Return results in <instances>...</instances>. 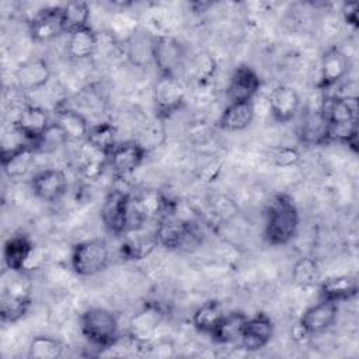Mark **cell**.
<instances>
[{
    "mask_svg": "<svg viewBox=\"0 0 359 359\" xmlns=\"http://www.w3.org/2000/svg\"><path fill=\"white\" fill-rule=\"evenodd\" d=\"M255 116L254 101L229 102L220 115L219 126L224 130L237 132L248 128Z\"/></svg>",
    "mask_w": 359,
    "mask_h": 359,
    "instance_id": "cb8c5ba5",
    "label": "cell"
},
{
    "mask_svg": "<svg viewBox=\"0 0 359 359\" xmlns=\"http://www.w3.org/2000/svg\"><path fill=\"white\" fill-rule=\"evenodd\" d=\"M321 87L327 88L342 80L349 70L348 56L338 48H330L321 57Z\"/></svg>",
    "mask_w": 359,
    "mask_h": 359,
    "instance_id": "7402d4cb",
    "label": "cell"
},
{
    "mask_svg": "<svg viewBox=\"0 0 359 359\" xmlns=\"http://www.w3.org/2000/svg\"><path fill=\"white\" fill-rule=\"evenodd\" d=\"M300 137L306 143H323L328 139V122L320 109L309 112L300 128Z\"/></svg>",
    "mask_w": 359,
    "mask_h": 359,
    "instance_id": "f546056e",
    "label": "cell"
},
{
    "mask_svg": "<svg viewBox=\"0 0 359 359\" xmlns=\"http://www.w3.org/2000/svg\"><path fill=\"white\" fill-rule=\"evenodd\" d=\"M108 163V154L98 150L93 144H90L87 140L83 142V146L79 151V170L83 177L87 180H95L98 178L104 167Z\"/></svg>",
    "mask_w": 359,
    "mask_h": 359,
    "instance_id": "83f0119b",
    "label": "cell"
},
{
    "mask_svg": "<svg viewBox=\"0 0 359 359\" xmlns=\"http://www.w3.org/2000/svg\"><path fill=\"white\" fill-rule=\"evenodd\" d=\"M53 125L60 130L66 142H84L90 130V125L84 115L67 107L56 109Z\"/></svg>",
    "mask_w": 359,
    "mask_h": 359,
    "instance_id": "d6986e66",
    "label": "cell"
},
{
    "mask_svg": "<svg viewBox=\"0 0 359 359\" xmlns=\"http://www.w3.org/2000/svg\"><path fill=\"white\" fill-rule=\"evenodd\" d=\"M163 311L156 304H147L139 310L129 323V337L140 344L147 342L161 323Z\"/></svg>",
    "mask_w": 359,
    "mask_h": 359,
    "instance_id": "ffe728a7",
    "label": "cell"
},
{
    "mask_svg": "<svg viewBox=\"0 0 359 359\" xmlns=\"http://www.w3.org/2000/svg\"><path fill=\"white\" fill-rule=\"evenodd\" d=\"M272 160H273L275 165L286 168V167L296 165L299 163V160H300V154H299V151L294 147L280 146V147L273 150Z\"/></svg>",
    "mask_w": 359,
    "mask_h": 359,
    "instance_id": "74e56055",
    "label": "cell"
},
{
    "mask_svg": "<svg viewBox=\"0 0 359 359\" xmlns=\"http://www.w3.org/2000/svg\"><path fill=\"white\" fill-rule=\"evenodd\" d=\"M338 316V303L321 299L320 303L309 307L300 317L299 324L307 335L323 334L332 327Z\"/></svg>",
    "mask_w": 359,
    "mask_h": 359,
    "instance_id": "4fadbf2b",
    "label": "cell"
},
{
    "mask_svg": "<svg viewBox=\"0 0 359 359\" xmlns=\"http://www.w3.org/2000/svg\"><path fill=\"white\" fill-rule=\"evenodd\" d=\"M261 87L259 76L251 67L243 65L236 67L233 72L229 86H227V97L230 102H243L252 101L258 94Z\"/></svg>",
    "mask_w": 359,
    "mask_h": 359,
    "instance_id": "2e32d148",
    "label": "cell"
},
{
    "mask_svg": "<svg viewBox=\"0 0 359 359\" xmlns=\"http://www.w3.org/2000/svg\"><path fill=\"white\" fill-rule=\"evenodd\" d=\"M34 247H35L34 243L24 234H14L8 237L3 248V258H4L6 268L10 271L24 272L27 261Z\"/></svg>",
    "mask_w": 359,
    "mask_h": 359,
    "instance_id": "603a6c76",
    "label": "cell"
},
{
    "mask_svg": "<svg viewBox=\"0 0 359 359\" xmlns=\"http://www.w3.org/2000/svg\"><path fill=\"white\" fill-rule=\"evenodd\" d=\"M165 198L156 189H144L132 196V215L135 229L147 220L163 217L165 215Z\"/></svg>",
    "mask_w": 359,
    "mask_h": 359,
    "instance_id": "5bb4252c",
    "label": "cell"
},
{
    "mask_svg": "<svg viewBox=\"0 0 359 359\" xmlns=\"http://www.w3.org/2000/svg\"><path fill=\"white\" fill-rule=\"evenodd\" d=\"M116 128L115 125L109 122H101L97 125L90 126L88 135H87V142L97 147L98 150L109 154L112 149L118 144L116 143Z\"/></svg>",
    "mask_w": 359,
    "mask_h": 359,
    "instance_id": "1f68e13d",
    "label": "cell"
},
{
    "mask_svg": "<svg viewBox=\"0 0 359 359\" xmlns=\"http://www.w3.org/2000/svg\"><path fill=\"white\" fill-rule=\"evenodd\" d=\"M104 226L114 234H123L135 229L132 215V196L122 189H112L101 206Z\"/></svg>",
    "mask_w": 359,
    "mask_h": 359,
    "instance_id": "5b68a950",
    "label": "cell"
},
{
    "mask_svg": "<svg viewBox=\"0 0 359 359\" xmlns=\"http://www.w3.org/2000/svg\"><path fill=\"white\" fill-rule=\"evenodd\" d=\"M245 320L247 316L241 311L226 313L217 328L210 334L213 341H216L217 344H230L240 341Z\"/></svg>",
    "mask_w": 359,
    "mask_h": 359,
    "instance_id": "f1b7e54d",
    "label": "cell"
},
{
    "mask_svg": "<svg viewBox=\"0 0 359 359\" xmlns=\"http://www.w3.org/2000/svg\"><path fill=\"white\" fill-rule=\"evenodd\" d=\"M63 353V344L49 335H35L28 344V358L56 359Z\"/></svg>",
    "mask_w": 359,
    "mask_h": 359,
    "instance_id": "4dcf8cb0",
    "label": "cell"
},
{
    "mask_svg": "<svg viewBox=\"0 0 359 359\" xmlns=\"http://www.w3.org/2000/svg\"><path fill=\"white\" fill-rule=\"evenodd\" d=\"M97 45H98L97 34L90 25H87L69 34L66 52L70 59L84 60L94 55V52L97 50Z\"/></svg>",
    "mask_w": 359,
    "mask_h": 359,
    "instance_id": "d4e9b609",
    "label": "cell"
},
{
    "mask_svg": "<svg viewBox=\"0 0 359 359\" xmlns=\"http://www.w3.org/2000/svg\"><path fill=\"white\" fill-rule=\"evenodd\" d=\"M358 292V280L349 275L332 276L321 282L320 294L324 300L342 302L353 297Z\"/></svg>",
    "mask_w": 359,
    "mask_h": 359,
    "instance_id": "484cf974",
    "label": "cell"
},
{
    "mask_svg": "<svg viewBox=\"0 0 359 359\" xmlns=\"http://www.w3.org/2000/svg\"><path fill=\"white\" fill-rule=\"evenodd\" d=\"M109 261V248L102 238H90L74 244L70 254L72 269L80 276H93L104 271Z\"/></svg>",
    "mask_w": 359,
    "mask_h": 359,
    "instance_id": "277c9868",
    "label": "cell"
},
{
    "mask_svg": "<svg viewBox=\"0 0 359 359\" xmlns=\"http://www.w3.org/2000/svg\"><path fill=\"white\" fill-rule=\"evenodd\" d=\"M318 264L311 257L299 258L292 269V280L297 286H310L318 279Z\"/></svg>",
    "mask_w": 359,
    "mask_h": 359,
    "instance_id": "836d02e7",
    "label": "cell"
},
{
    "mask_svg": "<svg viewBox=\"0 0 359 359\" xmlns=\"http://www.w3.org/2000/svg\"><path fill=\"white\" fill-rule=\"evenodd\" d=\"M62 8H63L65 29L67 34L88 25L90 7L86 1H81V0L70 1L65 6H62Z\"/></svg>",
    "mask_w": 359,
    "mask_h": 359,
    "instance_id": "d6a6232c",
    "label": "cell"
},
{
    "mask_svg": "<svg viewBox=\"0 0 359 359\" xmlns=\"http://www.w3.org/2000/svg\"><path fill=\"white\" fill-rule=\"evenodd\" d=\"M14 126L24 139L31 142V144H38L52 123L48 112L42 107L27 104L17 114Z\"/></svg>",
    "mask_w": 359,
    "mask_h": 359,
    "instance_id": "8992f818",
    "label": "cell"
},
{
    "mask_svg": "<svg viewBox=\"0 0 359 359\" xmlns=\"http://www.w3.org/2000/svg\"><path fill=\"white\" fill-rule=\"evenodd\" d=\"M157 238H156V233H153L151 236H144L142 234L140 237H135L128 240L123 245H122V252L129 257V258H143L146 255L150 254V251L157 245Z\"/></svg>",
    "mask_w": 359,
    "mask_h": 359,
    "instance_id": "d590c367",
    "label": "cell"
},
{
    "mask_svg": "<svg viewBox=\"0 0 359 359\" xmlns=\"http://www.w3.org/2000/svg\"><path fill=\"white\" fill-rule=\"evenodd\" d=\"M182 46L172 38L158 36L154 38L153 62L160 74L175 76L177 69L182 65Z\"/></svg>",
    "mask_w": 359,
    "mask_h": 359,
    "instance_id": "ac0fdd59",
    "label": "cell"
},
{
    "mask_svg": "<svg viewBox=\"0 0 359 359\" xmlns=\"http://www.w3.org/2000/svg\"><path fill=\"white\" fill-rule=\"evenodd\" d=\"M146 157L143 144L135 140L118 143L108 154V164L116 177H126L135 172Z\"/></svg>",
    "mask_w": 359,
    "mask_h": 359,
    "instance_id": "9c48e42d",
    "label": "cell"
},
{
    "mask_svg": "<svg viewBox=\"0 0 359 359\" xmlns=\"http://www.w3.org/2000/svg\"><path fill=\"white\" fill-rule=\"evenodd\" d=\"M299 227V212L293 201L286 195H276L269 203L265 238L272 245H285L296 234Z\"/></svg>",
    "mask_w": 359,
    "mask_h": 359,
    "instance_id": "6da1fadb",
    "label": "cell"
},
{
    "mask_svg": "<svg viewBox=\"0 0 359 359\" xmlns=\"http://www.w3.org/2000/svg\"><path fill=\"white\" fill-rule=\"evenodd\" d=\"M157 243L168 250H180L195 238L191 226L180 219L164 215L154 230Z\"/></svg>",
    "mask_w": 359,
    "mask_h": 359,
    "instance_id": "30bf717a",
    "label": "cell"
},
{
    "mask_svg": "<svg viewBox=\"0 0 359 359\" xmlns=\"http://www.w3.org/2000/svg\"><path fill=\"white\" fill-rule=\"evenodd\" d=\"M80 327L86 339L98 348H111L119 339L116 316L104 307L87 309L81 314Z\"/></svg>",
    "mask_w": 359,
    "mask_h": 359,
    "instance_id": "3957f363",
    "label": "cell"
},
{
    "mask_svg": "<svg viewBox=\"0 0 359 359\" xmlns=\"http://www.w3.org/2000/svg\"><path fill=\"white\" fill-rule=\"evenodd\" d=\"M14 79L21 91H35L49 81V63L42 57H31L18 65L14 72Z\"/></svg>",
    "mask_w": 359,
    "mask_h": 359,
    "instance_id": "9a60e30c",
    "label": "cell"
},
{
    "mask_svg": "<svg viewBox=\"0 0 359 359\" xmlns=\"http://www.w3.org/2000/svg\"><path fill=\"white\" fill-rule=\"evenodd\" d=\"M28 28L31 38L36 42H46L57 38L59 35L66 32L62 6L41 8L31 18Z\"/></svg>",
    "mask_w": 359,
    "mask_h": 359,
    "instance_id": "ba28073f",
    "label": "cell"
},
{
    "mask_svg": "<svg viewBox=\"0 0 359 359\" xmlns=\"http://www.w3.org/2000/svg\"><path fill=\"white\" fill-rule=\"evenodd\" d=\"M31 188L36 198L45 202H55L65 195L67 177L59 168H45L32 175Z\"/></svg>",
    "mask_w": 359,
    "mask_h": 359,
    "instance_id": "8fae6325",
    "label": "cell"
},
{
    "mask_svg": "<svg viewBox=\"0 0 359 359\" xmlns=\"http://www.w3.org/2000/svg\"><path fill=\"white\" fill-rule=\"evenodd\" d=\"M223 304L219 300H208L202 303L192 314V325L203 334H212L224 317Z\"/></svg>",
    "mask_w": 359,
    "mask_h": 359,
    "instance_id": "4316f807",
    "label": "cell"
},
{
    "mask_svg": "<svg viewBox=\"0 0 359 359\" xmlns=\"http://www.w3.org/2000/svg\"><path fill=\"white\" fill-rule=\"evenodd\" d=\"M268 108L276 122H289L296 116L300 108V97L293 87L280 84L271 91Z\"/></svg>",
    "mask_w": 359,
    "mask_h": 359,
    "instance_id": "e0dca14e",
    "label": "cell"
},
{
    "mask_svg": "<svg viewBox=\"0 0 359 359\" xmlns=\"http://www.w3.org/2000/svg\"><path fill=\"white\" fill-rule=\"evenodd\" d=\"M189 70L196 80L202 81L205 79H209L215 72V60L208 53H199L194 57Z\"/></svg>",
    "mask_w": 359,
    "mask_h": 359,
    "instance_id": "8d00e7d4",
    "label": "cell"
},
{
    "mask_svg": "<svg viewBox=\"0 0 359 359\" xmlns=\"http://www.w3.org/2000/svg\"><path fill=\"white\" fill-rule=\"evenodd\" d=\"M275 332V325L266 314L247 317L240 337V344L245 351H259L269 344Z\"/></svg>",
    "mask_w": 359,
    "mask_h": 359,
    "instance_id": "7c38bea8",
    "label": "cell"
},
{
    "mask_svg": "<svg viewBox=\"0 0 359 359\" xmlns=\"http://www.w3.org/2000/svg\"><path fill=\"white\" fill-rule=\"evenodd\" d=\"M8 271V278L3 275V287L0 296V316L3 323H15L29 309L31 282L27 272Z\"/></svg>",
    "mask_w": 359,
    "mask_h": 359,
    "instance_id": "7a4b0ae2",
    "label": "cell"
},
{
    "mask_svg": "<svg viewBox=\"0 0 359 359\" xmlns=\"http://www.w3.org/2000/svg\"><path fill=\"white\" fill-rule=\"evenodd\" d=\"M342 17L345 22L352 27H358V15H359V4L356 1H348L342 6Z\"/></svg>",
    "mask_w": 359,
    "mask_h": 359,
    "instance_id": "f35d334b",
    "label": "cell"
},
{
    "mask_svg": "<svg viewBox=\"0 0 359 359\" xmlns=\"http://www.w3.org/2000/svg\"><path fill=\"white\" fill-rule=\"evenodd\" d=\"M185 101V88L177 76L160 74L154 84V102L161 116L177 112Z\"/></svg>",
    "mask_w": 359,
    "mask_h": 359,
    "instance_id": "52a82bcc",
    "label": "cell"
},
{
    "mask_svg": "<svg viewBox=\"0 0 359 359\" xmlns=\"http://www.w3.org/2000/svg\"><path fill=\"white\" fill-rule=\"evenodd\" d=\"M153 45L154 38H146L144 35H137L128 43V56L135 65H144L153 62Z\"/></svg>",
    "mask_w": 359,
    "mask_h": 359,
    "instance_id": "e575fe53",
    "label": "cell"
},
{
    "mask_svg": "<svg viewBox=\"0 0 359 359\" xmlns=\"http://www.w3.org/2000/svg\"><path fill=\"white\" fill-rule=\"evenodd\" d=\"M321 111L328 125L358 122V98L355 95H342L325 100Z\"/></svg>",
    "mask_w": 359,
    "mask_h": 359,
    "instance_id": "44dd1931",
    "label": "cell"
}]
</instances>
